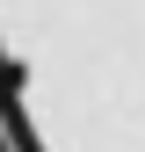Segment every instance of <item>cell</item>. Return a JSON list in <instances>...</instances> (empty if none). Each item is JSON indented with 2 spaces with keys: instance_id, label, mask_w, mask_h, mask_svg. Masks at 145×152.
<instances>
[{
  "instance_id": "6da1fadb",
  "label": "cell",
  "mask_w": 145,
  "mask_h": 152,
  "mask_svg": "<svg viewBox=\"0 0 145 152\" xmlns=\"http://www.w3.org/2000/svg\"><path fill=\"white\" fill-rule=\"evenodd\" d=\"M0 130L15 152H145V0H0Z\"/></svg>"
},
{
  "instance_id": "7a4b0ae2",
  "label": "cell",
  "mask_w": 145,
  "mask_h": 152,
  "mask_svg": "<svg viewBox=\"0 0 145 152\" xmlns=\"http://www.w3.org/2000/svg\"><path fill=\"white\" fill-rule=\"evenodd\" d=\"M0 152H15V145H7V130H0Z\"/></svg>"
}]
</instances>
